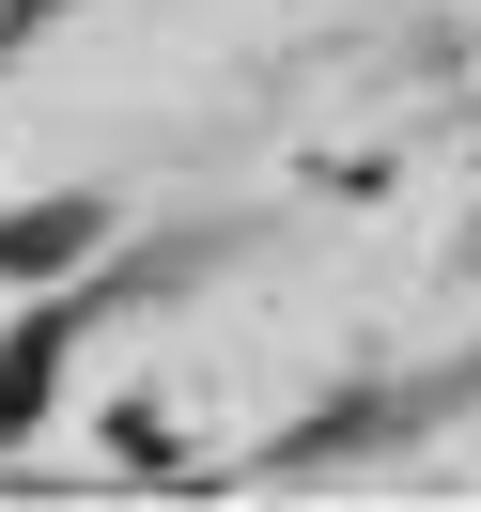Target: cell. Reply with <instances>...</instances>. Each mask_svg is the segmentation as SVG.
<instances>
[{"mask_svg": "<svg viewBox=\"0 0 481 512\" xmlns=\"http://www.w3.org/2000/svg\"><path fill=\"white\" fill-rule=\"evenodd\" d=\"M94 249V202H32V218H0V264H63Z\"/></svg>", "mask_w": 481, "mask_h": 512, "instance_id": "cell-1", "label": "cell"}]
</instances>
